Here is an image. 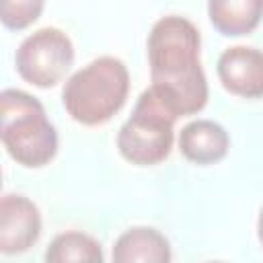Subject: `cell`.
<instances>
[{
	"mask_svg": "<svg viewBox=\"0 0 263 263\" xmlns=\"http://www.w3.org/2000/svg\"><path fill=\"white\" fill-rule=\"evenodd\" d=\"M257 236H259V242L263 247V208L259 212V220H257Z\"/></svg>",
	"mask_w": 263,
	"mask_h": 263,
	"instance_id": "4fadbf2b",
	"label": "cell"
},
{
	"mask_svg": "<svg viewBox=\"0 0 263 263\" xmlns=\"http://www.w3.org/2000/svg\"><path fill=\"white\" fill-rule=\"evenodd\" d=\"M230 148L228 132L212 119L189 121L179 134L181 154L195 164H214L226 156Z\"/></svg>",
	"mask_w": 263,
	"mask_h": 263,
	"instance_id": "ba28073f",
	"label": "cell"
},
{
	"mask_svg": "<svg viewBox=\"0 0 263 263\" xmlns=\"http://www.w3.org/2000/svg\"><path fill=\"white\" fill-rule=\"evenodd\" d=\"M45 0H0V21L10 31H23L43 12Z\"/></svg>",
	"mask_w": 263,
	"mask_h": 263,
	"instance_id": "7c38bea8",
	"label": "cell"
},
{
	"mask_svg": "<svg viewBox=\"0 0 263 263\" xmlns=\"http://www.w3.org/2000/svg\"><path fill=\"white\" fill-rule=\"evenodd\" d=\"M41 236L39 208L21 193H6L0 201V253L29 251Z\"/></svg>",
	"mask_w": 263,
	"mask_h": 263,
	"instance_id": "8992f818",
	"label": "cell"
},
{
	"mask_svg": "<svg viewBox=\"0 0 263 263\" xmlns=\"http://www.w3.org/2000/svg\"><path fill=\"white\" fill-rule=\"evenodd\" d=\"M222 86L242 99L263 97V51L249 45H234L222 51L216 64Z\"/></svg>",
	"mask_w": 263,
	"mask_h": 263,
	"instance_id": "52a82bcc",
	"label": "cell"
},
{
	"mask_svg": "<svg viewBox=\"0 0 263 263\" xmlns=\"http://www.w3.org/2000/svg\"><path fill=\"white\" fill-rule=\"evenodd\" d=\"M197 27L179 14L158 18L148 35L150 78L177 117L199 113L208 103V80L199 62Z\"/></svg>",
	"mask_w": 263,
	"mask_h": 263,
	"instance_id": "6da1fadb",
	"label": "cell"
},
{
	"mask_svg": "<svg viewBox=\"0 0 263 263\" xmlns=\"http://www.w3.org/2000/svg\"><path fill=\"white\" fill-rule=\"evenodd\" d=\"M74 62L72 39L58 27H43L25 37L16 49L18 76L39 88L58 84Z\"/></svg>",
	"mask_w": 263,
	"mask_h": 263,
	"instance_id": "5b68a950",
	"label": "cell"
},
{
	"mask_svg": "<svg viewBox=\"0 0 263 263\" xmlns=\"http://www.w3.org/2000/svg\"><path fill=\"white\" fill-rule=\"evenodd\" d=\"M129 92L127 66L113 55H101L74 72L62 90L68 115L82 125H103L121 111Z\"/></svg>",
	"mask_w": 263,
	"mask_h": 263,
	"instance_id": "7a4b0ae2",
	"label": "cell"
},
{
	"mask_svg": "<svg viewBox=\"0 0 263 263\" xmlns=\"http://www.w3.org/2000/svg\"><path fill=\"white\" fill-rule=\"evenodd\" d=\"M212 25L226 37L253 33L263 18V0H208Z\"/></svg>",
	"mask_w": 263,
	"mask_h": 263,
	"instance_id": "30bf717a",
	"label": "cell"
},
{
	"mask_svg": "<svg viewBox=\"0 0 263 263\" xmlns=\"http://www.w3.org/2000/svg\"><path fill=\"white\" fill-rule=\"evenodd\" d=\"M171 111L154 86H148L136 101L132 115L117 132L119 154L136 166H154L168 158L175 140V121Z\"/></svg>",
	"mask_w": 263,
	"mask_h": 263,
	"instance_id": "277c9868",
	"label": "cell"
},
{
	"mask_svg": "<svg viewBox=\"0 0 263 263\" xmlns=\"http://www.w3.org/2000/svg\"><path fill=\"white\" fill-rule=\"evenodd\" d=\"M115 263H168L173 259L168 238L152 226L127 228L113 245Z\"/></svg>",
	"mask_w": 263,
	"mask_h": 263,
	"instance_id": "9c48e42d",
	"label": "cell"
},
{
	"mask_svg": "<svg viewBox=\"0 0 263 263\" xmlns=\"http://www.w3.org/2000/svg\"><path fill=\"white\" fill-rule=\"evenodd\" d=\"M0 136L8 156L25 168H41L58 154V132L41 101L18 88L0 92Z\"/></svg>",
	"mask_w": 263,
	"mask_h": 263,
	"instance_id": "3957f363",
	"label": "cell"
},
{
	"mask_svg": "<svg viewBox=\"0 0 263 263\" xmlns=\"http://www.w3.org/2000/svg\"><path fill=\"white\" fill-rule=\"evenodd\" d=\"M47 263H68V261H82V263H101L103 261V249L101 242L95 240L90 234L68 230L58 234L47 251H45Z\"/></svg>",
	"mask_w": 263,
	"mask_h": 263,
	"instance_id": "8fae6325",
	"label": "cell"
}]
</instances>
